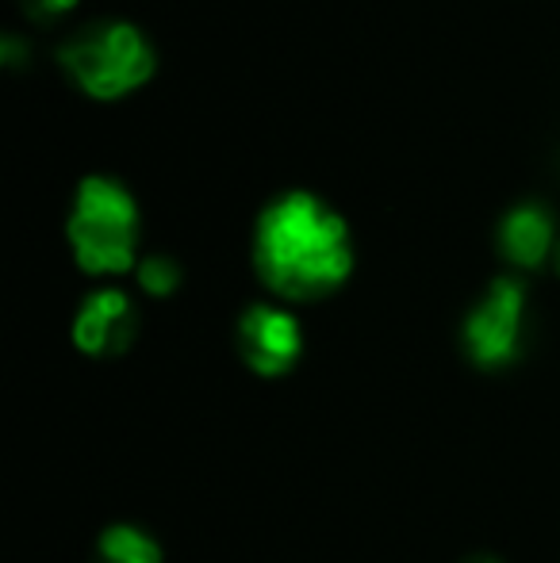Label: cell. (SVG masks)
<instances>
[{
  "instance_id": "6da1fadb",
  "label": "cell",
  "mask_w": 560,
  "mask_h": 563,
  "mask_svg": "<svg viewBox=\"0 0 560 563\" xmlns=\"http://www.w3.org/2000/svg\"><path fill=\"white\" fill-rule=\"evenodd\" d=\"M254 268L257 280L288 303L334 296L353 273L350 223L322 196L288 188L254 223Z\"/></svg>"
},
{
  "instance_id": "7a4b0ae2",
  "label": "cell",
  "mask_w": 560,
  "mask_h": 563,
  "mask_svg": "<svg viewBox=\"0 0 560 563\" xmlns=\"http://www.w3.org/2000/svg\"><path fill=\"white\" fill-rule=\"evenodd\" d=\"M142 216L135 192L112 173L77 180L66 216V242L77 268L89 276H123L139 268Z\"/></svg>"
},
{
  "instance_id": "3957f363",
  "label": "cell",
  "mask_w": 560,
  "mask_h": 563,
  "mask_svg": "<svg viewBox=\"0 0 560 563\" xmlns=\"http://www.w3.org/2000/svg\"><path fill=\"white\" fill-rule=\"evenodd\" d=\"M58 66L81 97L97 104L135 97L157 74V51L131 20H97L62 38Z\"/></svg>"
},
{
  "instance_id": "277c9868",
  "label": "cell",
  "mask_w": 560,
  "mask_h": 563,
  "mask_svg": "<svg viewBox=\"0 0 560 563\" xmlns=\"http://www.w3.org/2000/svg\"><path fill=\"white\" fill-rule=\"evenodd\" d=\"M526 327V284L515 276H495L484 296L464 314L461 341L476 368H507L518 361Z\"/></svg>"
},
{
  "instance_id": "5b68a950",
  "label": "cell",
  "mask_w": 560,
  "mask_h": 563,
  "mask_svg": "<svg viewBox=\"0 0 560 563\" xmlns=\"http://www.w3.org/2000/svg\"><path fill=\"white\" fill-rule=\"evenodd\" d=\"M239 353L257 376H284L304 353V330H299L296 314L273 303L246 307L239 319Z\"/></svg>"
},
{
  "instance_id": "8992f818",
  "label": "cell",
  "mask_w": 560,
  "mask_h": 563,
  "mask_svg": "<svg viewBox=\"0 0 560 563\" xmlns=\"http://www.w3.org/2000/svg\"><path fill=\"white\" fill-rule=\"evenodd\" d=\"M139 311L123 288H97L74 314V345L85 356H120L135 345Z\"/></svg>"
},
{
  "instance_id": "52a82bcc",
  "label": "cell",
  "mask_w": 560,
  "mask_h": 563,
  "mask_svg": "<svg viewBox=\"0 0 560 563\" xmlns=\"http://www.w3.org/2000/svg\"><path fill=\"white\" fill-rule=\"evenodd\" d=\"M557 219L546 203H515L507 216L495 227V245H499V257L507 261L510 268H541L546 261H553L557 250Z\"/></svg>"
},
{
  "instance_id": "ba28073f",
  "label": "cell",
  "mask_w": 560,
  "mask_h": 563,
  "mask_svg": "<svg viewBox=\"0 0 560 563\" xmlns=\"http://www.w3.org/2000/svg\"><path fill=\"white\" fill-rule=\"evenodd\" d=\"M92 563H162V549L135 526H108L97 541Z\"/></svg>"
},
{
  "instance_id": "9c48e42d",
  "label": "cell",
  "mask_w": 560,
  "mask_h": 563,
  "mask_svg": "<svg viewBox=\"0 0 560 563\" xmlns=\"http://www.w3.org/2000/svg\"><path fill=\"white\" fill-rule=\"evenodd\" d=\"M135 276H139V288L154 299H169L173 291L180 288V280H185L180 261L169 257V253H146V257L139 261Z\"/></svg>"
},
{
  "instance_id": "30bf717a",
  "label": "cell",
  "mask_w": 560,
  "mask_h": 563,
  "mask_svg": "<svg viewBox=\"0 0 560 563\" xmlns=\"http://www.w3.org/2000/svg\"><path fill=\"white\" fill-rule=\"evenodd\" d=\"M77 4H81V0H20V12L28 15L31 23H39V27H51V23L74 15Z\"/></svg>"
},
{
  "instance_id": "8fae6325",
  "label": "cell",
  "mask_w": 560,
  "mask_h": 563,
  "mask_svg": "<svg viewBox=\"0 0 560 563\" xmlns=\"http://www.w3.org/2000/svg\"><path fill=\"white\" fill-rule=\"evenodd\" d=\"M0 66L4 69H23L31 66V43L15 31H4L0 35Z\"/></svg>"
},
{
  "instance_id": "7c38bea8",
  "label": "cell",
  "mask_w": 560,
  "mask_h": 563,
  "mask_svg": "<svg viewBox=\"0 0 560 563\" xmlns=\"http://www.w3.org/2000/svg\"><path fill=\"white\" fill-rule=\"evenodd\" d=\"M461 563H503L499 556H469V560H461Z\"/></svg>"
},
{
  "instance_id": "4fadbf2b",
  "label": "cell",
  "mask_w": 560,
  "mask_h": 563,
  "mask_svg": "<svg viewBox=\"0 0 560 563\" xmlns=\"http://www.w3.org/2000/svg\"><path fill=\"white\" fill-rule=\"evenodd\" d=\"M553 273L560 276V242H557V250H553Z\"/></svg>"
}]
</instances>
